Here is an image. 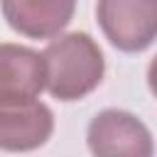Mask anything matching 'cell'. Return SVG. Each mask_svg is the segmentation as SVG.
<instances>
[{
	"label": "cell",
	"instance_id": "1",
	"mask_svg": "<svg viewBox=\"0 0 157 157\" xmlns=\"http://www.w3.org/2000/svg\"><path fill=\"white\" fill-rule=\"evenodd\" d=\"M44 88L59 101H78L98 88L105 59L96 39L86 32H69L47 44L42 52Z\"/></svg>",
	"mask_w": 157,
	"mask_h": 157
},
{
	"label": "cell",
	"instance_id": "2",
	"mask_svg": "<svg viewBox=\"0 0 157 157\" xmlns=\"http://www.w3.org/2000/svg\"><path fill=\"white\" fill-rule=\"evenodd\" d=\"M96 17L113 47L145 52L157 34V0H98Z\"/></svg>",
	"mask_w": 157,
	"mask_h": 157
},
{
	"label": "cell",
	"instance_id": "3",
	"mask_svg": "<svg viewBox=\"0 0 157 157\" xmlns=\"http://www.w3.org/2000/svg\"><path fill=\"white\" fill-rule=\"evenodd\" d=\"M93 157H152L155 142L147 125L128 110L108 108L93 115L86 130Z\"/></svg>",
	"mask_w": 157,
	"mask_h": 157
},
{
	"label": "cell",
	"instance_id": "4",
	"mask_svg": "<svg viewBox=\"0 0 157 157\" xmlns=\"http://www.w3.org/2000/svg\"><path fill=\"white\" fill-rule=\"evenodd\" d=\"M54 132V115L39 101L0 103V150L29 152L42 147Z\"/></svg>",
	"mask_w": 157,
	"mask_h": 157
},
{
	"label": "cell",
	"instance_id": "5",
	"mask_svg": "<svg viewBox=\"0 0 157 157\" xmlns=\"http://www.w3.org/2000/svg\"><path fill=\"white\" fill-rule=\"evenodd\" d=\"M42 91V54L20 44H0V103H29L37 101Z\"/></svg>",
	"mask_w": 157,
	"mask_h": 157
},
{
	"label": "cell",
	"instance_id": "6",
	"mask_svg": "<svg viewBox=\"0 0 157 157\" xmlns=\"http://www.w3.org/2000/svg\"><path fill=\"white\" fill-rule=\"evenodd\" d=\"M0 7L15 32L29 39H49L71 22L76 0H0Z\"/></svg>",
	"mask_w": 157,
	"mask_h": 157
}]
</instances>
